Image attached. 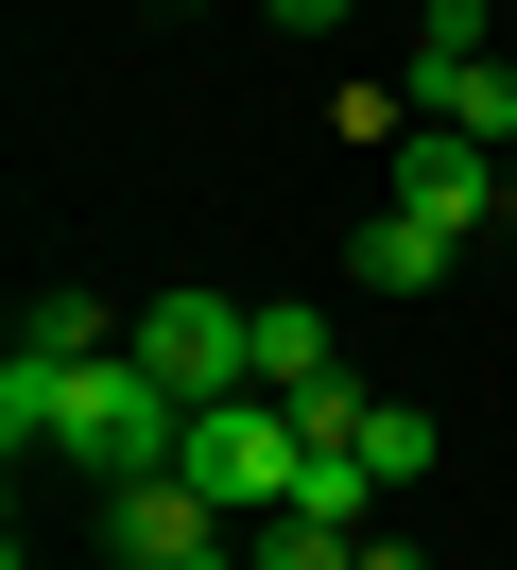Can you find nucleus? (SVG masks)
Listing matches in <instances>:
<instances>
[{
  "instance_id": "f257e3e1",
  "label": "nucleus",
  "mask_w": 517,
  "mask_h": 570,
  "mask_svg": "<svg viewBox=\"0 0 517 570\" xmlns=\"http://www.w3.org/2000/svg\"><path fill=\"white\" fill-rule=\"evenodd\" d=\"M18 346H34V328H18ZM34 450H52V466H87V484H156V466L190 450V397H172V381H138L121 346H103V363H69V346H52V432H34Z\"/></svg>"
},
{
  "instance_id": "f03ea898",
  "label": "nucleus",
  "mask_w": 517,
  "mask_h": 570,
  "mask_svg": "<svg viewBox=\"0 0 517 570\" xmlns=\"http://www.w3.org/2000/svg\"><path fill=\"white\" fill-rule=\"evenodd\" d=\"M310 450H328V432H310L294 397H259V381H241V397H207V415H190V450H172V484H190V501H225V519L259 535L276 501L310 484Z\"/></svg>"
},
{
  "instance_id": "7ed1b4c3",
  "label": "nucleus",
  "mask_w": 517,
  "mask_h": 570,
  "mask_svg": "<svg viewBox=\"0 0 517 570\" xmlns=\"http://www.w3.org/2000/svg\"><path fill=\"white\" fill-rule=\"evenodd\" d=\"M121 363H138V381H172V397L207 415V397H241V381H259V312H241V294H138Z\"/></svg>"
},
{
  "instance_id": "20e7f679",
  "label": "nucleus",
  "mask_w": 517,
  "mask_h": 570,
  "mask_svg": "<svg viewBox=\"0 0 517 570\" xmlns=\"http://www.w3.org/2000/svg\"><path fill=\"white\" fill-rule=\"evenodd\" d=\"M103 553H121V570H259V535L156 466V484H103Z\"/></svg>"
},
{
  "instance_id": "39448f33",
  "label": "nucleus",
  "mask_w": 517,
  "mask_h": 570,
  "mask_svg": "<svg viewBox=\"0 0 517 570\" xmlns=\"http://www.w3.org/2000/svg\"><path fill=\"white\" fill-rule=\"evenodd\" d=\"M379 190H397L414 225H448V243H466V225H500V156H466L448 121H414V139L379 156Z\"/></svg>"
},
{
  "instance_id": "423d86ee",
  "label": "nucleus",
  "mask_w": 517,
  "mask_h": 570,
  "mask_svg": "<svg viewBox=\"0 0 517 570\" xmlns=\"http://www.w3.org/2000/svg\"><path fill=\"white\" fill-rule=\"evenodd\" d=\"M259 397H294V415L345 450V415H362V381H345V328H328V312H259Z\"/></svg>"
},
{
  "instance_id": "0eeeda50",
  "label": "nucleus",
  "mask_w": 517,
  "mask_h": 570,
  "mask_svg": "<svg viewBox=\"0 0 517 570\" xmlns=\"http://www.w3.org/2000/svg\"><path fill=\"white\" fill-rule=\"evenodd\" d=\"M345 277H362V294H448V225H414L397 190H379L362 243H345Z\"/></svg>"
},
{
  "instance_id": "6e6552de",
  "label": "nucleus",
  "mask_w": 517,
  "mask_h": 570,
  "mask_svg": "<svg viewBox=\"0 0 517 570\" xmlns=\"http://www.w3.org/2000/svg\"><path fill=\"white\" fill-rule=\"evenodd\" d=\"M379 501H397V484H379L362 450H310V484L276 501V519H328V535H379Z\"/></svg>"
},
{
  "instance_id": "1a4fd4ad",
  "label": "nucleus",
  "mask_w": 517,
  "mask_h": 570,
  "mask_svg": "<svg viewBox=\"0 0 517 570\" xmlns=\"http://www.w3.org/2000/svg\"><path fill=\"white\" fill-rule=\"evenodd\" d=\"M345 450H362L379 484H431V450H448V432L414 415V397H362V415H345Z\"/></svg>"
},
{
  "instance_id": "9d476101",
  "label": "nucleus",
  "mask_w": 517,
  "mask_h": 570,
  "mask_svg": "<svg viewBox=\"0 0 517 570\" xmlns=\"http://www.w3.org/2000/svg\"><path fill=\"white\" fill-rule=\"evenodd\" d=\"M259 570H362V535H328V519H259Z\"/></svg>"
},
{
  "instance_id": "9b49d317",
  "label": "nucleus",
  "mask_w": 517,
  "mask_h": 570,
  "mask_svg": "<svg viewBox=\"0 0 517 570\" xmlns=\"http://www.w3.org/2000/svg\"><path fill=\"white\" fill-rule=\"evenodd\" d=\"M259 18H294V36H328V18H345V0H259Z\"/></svg>"
},
{
  "instance_id": "f8f14e48",
  "label": "nucleus",
  "mask_w": 517,
  "mask_h": 570,
  "mask_svg": "<svg viewBox=\"0 0 517 570\" xmlns=\"http://www.w3.org/2000/svg\"><path fill=\"white\" fill-rule=\"evenodd\" d=\"M362 570H431V553H414V535H362Z\"/></svg>"
},
{
  "instance_id": "ddd939ff",
  "label": "nucleus",
  "mask_w": 517,
  "mask_h": 570,
  "mask_svg": "<svg viewBox=\"0 0 517 570\" xmlns=\"http://www.w3.org/2000/svg\"><path fill=\"white\" fill-rule=\"evenodd\" d=\"M500 225H517V156H500Z\"/></svg>"
}]
</instances>
